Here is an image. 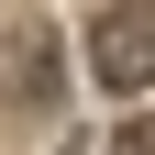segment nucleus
<instances>
[{"instance_id": "nucleus-1", "label": "nucleus", "mask_w": 155, "mask_h": 155, "mask_svg": "<svg viewBox=\"0 0 155 155\" xmlns=\"http://www.w3.org/2000/svg\"><path fill=\"white\" fill-rule=\"evenodd\" d=\"M89 67H100V89H144V11H111Z\"/></svg>"}, {"instance_id": "nucleus-2", "label": "nucleus", "mask_w": 155, "mask_h": 155, "mask_svg": "<svg viewBox=\"0 0 155 155\" xmlns=\"http://www.w3.org/2000/svg\"><path fill=\"white\" fill-rule=\"evenodd\" d=\"M111 155H155V144H144V111H133V122L111 133Z\"/></svg>"}, {"instance_id": "nucleus-3", "label": "nucleus", "mask_w": 155, "mask_h": 155, "mask_svg": "<svg viewBox=\"0 0 155 155\" xmlns=\"http://www.w3.org/2000/svg\"><path fill=\"white\" fill-rule=\"evenodd\" d=\"M67 155H78V144H67Z\"/></svg>"}]
</instances>
